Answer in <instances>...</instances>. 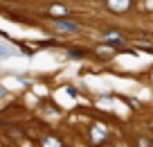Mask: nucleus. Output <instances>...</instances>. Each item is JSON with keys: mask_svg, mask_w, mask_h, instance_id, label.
Wrapping results in <instances>:
<instances>
[{"mask_svg": "<svg viewBox=\"0 0 153 147\" xmlns=\"http://www.w3.org/2000/svg\"><path fill=\"white\" fill-rule=\"evenodd\" d=\"M54 27H56L59 32H63V34L79 32V25H76V23H72V20H56V23H54Z\"/></svg>", "mask_w": 153, "mask_h": 147, "instance_id": "1", "label": "nucleus"}, {"mask_svg": "<svg viewBox=\"0 0 153 147\" xmlns=\"http://www.w3.org/2000/svg\"><path fill=\"white\" fill-rule=\"evenodd\" d=\"M41 147H63V145H61V140H59V138L48 136V138H43V140H41Z\"/></svg>", "mask_w": 153, "mask_h": 147, "instance_id": "2", "label": "nucleus"}, {"mask_svg": "<svg viewBox=\"0 0 153 147\" xmlns=\"http://www.w3.org/2000/svg\"><path fill=\"white\" fill-rule=\"evenodd\" d=\"M104 138H106V131H104V129H99V127L92 129V142H95V145H99Z\"/></svg>", "mask_w": 153, "mask_h": 147, "instance_id": "3", "label": "nucleus"}, {"mask_svg": "<svg viewBox=\"0 0 153 147\" xmlns=\"http://www.w3.org/2000/svg\"><path fill=\"white\" fill-rule=\"evenodd\" d=\"M50 11H52L54 16H63V14H65V7H61V5H52V9H50Z\"/></svg>", "mask_w": 153, "mask_h": 147, "instance_id": "4", "label": "nucleus"}, {"mask_svg": "<svg viewBox=\"0 0 153 147\" xmlns=\"http://www.w3.org/2000/svg\"><path fill=\"white\" fill-rule=\"evenodd\" d=\"M5 93H7V90H5V88H2V86H0V97H2V95H5Z\"/></svg>", "mask_w": 153, "mask_h": 147, "instance_id": "5", "label": "nucleus"}, {"mask_svg": "<svg viewBox=\"0 0 153 147\" xmlns=\"http://www.w3.org/2000/svg\"><path fill=\"white\" fill-rule=\"evenodd\" d=\"M0 54H5V47H0Z\"/></svg>", "mask_w": 153, "mask_h": 147, "instance_id": "6", "label": "nucleus"}, {"mask_svg": "<svg viewBox=\"0 0 153 147\" xmlns=\"http://www.w3.org/2000/svg\"><path fill=\"white\" fill-rule=\"evenodd\" d=\"M104 147H110V145H104Z\"/></svg>", "mask_w": 153, "mask_h": 147, "instance_id": "7", "label": "nucleus"}]
</instances>
